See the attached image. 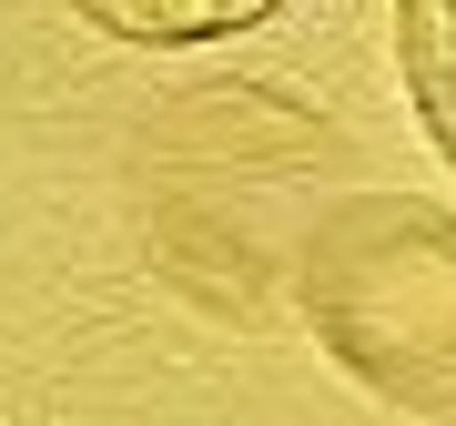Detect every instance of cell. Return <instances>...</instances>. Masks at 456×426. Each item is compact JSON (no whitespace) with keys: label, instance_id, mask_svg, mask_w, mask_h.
<instances>
[{"label":"cell","instance_id":"1","mask_svg":"<svg viewBox=\"0 0 456 426\" xmlns=\"http://www.w3.org/2000/svg\"><path fill=\"white\" fill-rule=\"evenodd\" d=\"M294 305L365 396L456 416V213L436 193H345L294 254Z\"/></svg>","mask_w":456,"mask_h":426},{"label":"cell","instance_id":"2","mask_svg":"<svg viewBox=\"0 0 456 426\" xmlns=\"http://www.w3.org/2000/svg\"><path fill=\"white\" fill-rule=\"evenodd\" d=\"M92 31H112L132 51H203V41H233V31H264L294 0H71Z\"/></svg>","mask_w":456,"mask_h":426},{"label":"cell","instance_id":"3","mask_svg":"<svg viewBox=\"0 0 456 426\" xmlns=\"http://www.w3.org/2000/svg\"><path fill=\"white\" fill-rule=\"evenodd\" d=\"M395 71H406L426 143L456 173V0H395Z\"/></svg>","mask_w":456,"mask_h":426}]
</instances>
